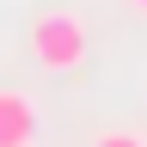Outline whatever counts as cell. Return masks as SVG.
Returning <instances> with one entry per match:
<instances>
[{"instance_id":"obj_1","label":"cell","mask_w":147,"mask_h":147,"mask_svg":"<svg viewBox=\"0 0 147 147\" xmlns=\"http://www.w3.org/2000/svg\"><path fill=\"white\" fill-rule=\"evenodd\" d=\"M25 43H31V61H37V67H49V74H67V67H80V61H86V25H80L67 6L37 12V18H31V31H25Z\"/></svg>"},{"instance_id":"obj_2","label":"cell","mask_w":147,"mask_h":147,"mask_svg":"<svg viewBox=\"0 0 147 147\" xmlns=\"http://www.w3.org/2000/svg\"><path fill=\"white\" fill-rule=\"evenodd\" d=\"M37 141V110L25 92H0V147H31Z\"/></svg>"},{"instance_id":"obj_3","label":"cell","mask_w":147,"mask_h":147,"mask_svg":"<svg viewBox=\"0 0 147 147\" xmlns=\"http://www.w3.org/2000/svg\"><path fill=\"white\" fill-rule=\"evenodd\" d=\"M92 147H147V141H141V135H129V129H104Z\"/></svg>"},{"instance_id":"obj_4","label":"cell","mask_w":147,"mask_h":147,"mask_svg":"<svg viewBox=\"0 0 147 147\" xmlns=\"http://www.w3.org/2000/svg\"><path fill=\"white\" fill-rule=\"evenodd\" d=\"M129 6H135V12H147V0H129Z\"/></svg>"}]
</instances>
